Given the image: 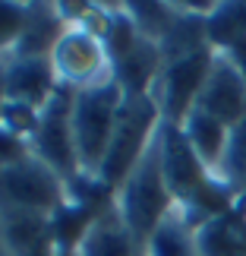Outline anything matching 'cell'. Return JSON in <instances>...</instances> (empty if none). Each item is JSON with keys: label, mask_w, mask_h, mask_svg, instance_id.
Segmentation results:
<instances>
[{"label": "cell", "mask_w": 246, "mask_h": 256, "mask_svg": "<svg viewBox=\"0 0 246 256\" xmlns=\"http://www.w3.org/2000/svg\"><path fill=\"white\" fill-rule=\"evenodd\" d=\"M28 155H32L28 140H22V136H16V133H9V130L0 126V168L19 164V162H25Z\"/></svg>", "instance_id": "7402d4cb"}, {"label": "cell", "mask_w": 246, "mask_h": 256, "mask_svg": "<svg viewBox=\"0 0 246 256\" xmlns=\"http://www.w3.org/2000/svg\"><path fill=\"white\" fill-rule=\"evenodd\" d=\"M215 64V51L212 48H202L196 54H186V57H177V60L164 64L158 80L152 86V98L161 111V120H171V124H183L190 111L199 102V92L205 80H209V70Z\"/></svg>", "instance_id": "8992f818"}, {"label": "cell", "mask_w": 246, "mask_h": 256, "mask_svg": "<svg viewBox=\"0 0 246 256\" xmlns=\"http://www.w3.org/2000/svg\"><path fill=\"white\" fill-rule=\"evenodd\" d=\"M171 212H174V196L167 190V180H164V171H161L158 136H155V142L145 149L139 164L117 186V215L123 218L126 231L145 247L149 238L155 234V228Z\"/></svg>", "instance_id": "6da1fadb"}, {"label": "cell", "mask_w": 246, "mask_h": 256, "mask_svg": "<svg viewBox=\"0 0 246 256\" xmlns=\"http://www.w3.org/2000/svg\"><path fill=\"white\" fill-rule=\"evenodd\" d=\"M3 95L9 102L32 104L38 111H44L54 92L60 88L57 70L51 57H25V60H6L3 66Z\"/></svg>", "instance_id": "30bf717a"}, {"label": "cell", "mask_w": 246, "mask_h": 256, "mask_svg": "<svg viewBox=\"0 0 246 256\" xmlns=\"http://www.w3.org/2000/svg\"><path fill=\"white\" fill-rule=\"evenodd\" d=\"M38 124H41V111L32 104H22V102H3V111H0V126L22 140H32L38 133Z\"/></svg>", "instance_id": "44dd1931"}, {"label": "cell", "mask_w": 246, "mask_h": 256, "mask_svg": "<svg viewBox=\"0 0 246 256\" xmlns=\"http://www.w3.org/2000/svg\"><path fill=\"white\" fill-rule=\"evenodd\" d=\"M158 149H161V171L167 180V190L174 196V206H186L196 200V193L212 180V171L202 164L196 149L186 140L183 126L161 120L158 126Z\"/></svg>", "instance_id": "ba28073f"}, {"label": "cell", "mask_w": 246, "mask_h": 256, "mask_svg": "<svg viewBox=\"0 0 246 256\" xmlns=\"http://www.w3.org/2000/svg\"><path fill=\"white\" fill-rule=\"evenodd\" d=\"M51 64L57 70V80L70 88H92L107 80H114L111 54H107L104 42L95 32L82 26H66L60 42L51 51Z\"/></svg>", "instance_id": "52a82bcc"}, {"label": "cell", "mask_w": 246, "mask_h": 256, "mask_svg": "<svg viewBox=\"0 0 246 256\" xmlns=\"http://www.w3.org/2000/svg\"><path fill=\"white\" fill-rule=\"evenodd\" d=\"M196 108L212 114L215 120L228 124L231 130L246 117V73L231 54L215 51V64L209 70V80L202 86Z\"/></svg>", "instance_id": "9c48e42d"}, {"label": "cell", "mask_w": 246, "mask_h": 256, "mask_svg": "<svg viewBox=\"0 0 246 256\" xmlns=\"http://www.w3.org/2000/svg\"><path fill=\"white\" fill-rule=\"evenodd\" d=\"M158 126H161V111H158L152 95H123L111 142H107V152H104V162L95 177L101 184H107L111 190H117L126 180V174L139 164L145 149L155 142Z\"/></svg>", "instance_id": "7a4b0ae2"}, {"label": "cell", "mask_w": 246, "mask_h": 256, "mask_svg": "<svg viewBox=\"0 0 246 256\" xmlns=\"http://www.w3.org/2000/svg\"><path fill=\"white\" fill-rule=\"evenodd\" d=\"M63 19L57 16V4H28V26L19 38L16 51L9 60H25V57H51L54 44L63 35Z\"/></svg>", "instance_id": "5bb4252c"}, {"label": "cell", "mask_w": 246, "mask_h": 256, "mask_svg": "<svg viewBox=\"0 0 246 256\" xmlns=\"http://www.w3.org/2000/svg\"><path fill=\"white\" fill-rule=\"evenodd\" d=\"M199 256H246V196L231 212L205 222L196 231Z\"/></svg>", "instance_id": "8fae6325"}, {"label": "cell", "mask_w": 246, "mask_h": 256, "mask_svg": "<svg viewBox=\"0 0 246 256\" xmlns=\"http://www.w3.org/2000/svg\"><path fill=\"white\" fill-rule=\"evenodd\" d=\"M190 146L196 149V155L202 158V164L209 168L212 174L221 171V162H224V152H228V142H231V126L215 120L212 114L199 111V108H193L190 117L180 124Z\"/></svg>", "instance_id": "9a60e30c"}, {"label": "cell", "mask_w": 246, "mask_h": 256, "mask_svg": "<svg viewBox=\"0 0 246 256\" xmlns=\"http://www.w3.org/2000/svg\"><path fill=\"white\" fill-rule=\"evenodd\" d=\"M145 256H199L196 231L177 215V209L155 228V234L145 244Z\"/></svg>", "instance_id": "e0dca14e"}, {"label": "cell", "mask_w": 246, "mask_h": 256, "mask_svg": "<svg viewBox=\"0 0 246 256\" xmlns=\"http://www.w3.org/2000/svg\"><path fill=\"white\" fill-rule=\"evenodd\" d=\"M73 95H76V88L60 82V88L54 92V98L41 111L38 133L28 140L32 155L41 158L54 174H60L63 184H70L73 177L82 174L76 142H73Z\"/></svg>", "instance_id": "5b68a950"}, {"label": "cell", "mask_w": 246, "mask_h": 256, "mask_svg": "<svg viewBox=\"0 0 246 256\" xmlns=\"http://www.w3.org/2000/svg\"><path fill=\"white\" fill-rule=\"evenodd\" d=\"M3 102H6V95H3V70H0V111H3Z\"/></svg>", "instance_id": "603a6c76"}, {"label": "cell", "mask_w": 246, "mask_h": 256, "mask_svg": "<svg viewBox=\"0 0 246 256\" xmlns=\"http://www.w3.org/2000/svg\"><path fill=\"white\" fill-rule=\"evenodd\" d=\"M66 202V184L41 158L28 155L25 162L0 168V215L38 212L54 215Z\"/></svg>", "instance_id": "277c9868"}, {"label": "cell", "mask_w": 246, "mask_h": 256, "mask_svg": "<svg viewBox=\"0 0 246 256\" xmlns=\"http://www.w3.org/2000/svg\"><path fill=\"white\" fill-rule=\"evenodd\" d=\"M76 256H145V247L126 231V224L117 215V206H114L88 228Z\"/></svg>", "instance_id": "4fadbf2b"}, {"label": "cell", "mask_w": 246, "mask_h": 256, "mask_svg": "<svg viewBox=\"0 0 246 256\" xmlns=\"http://www.w3.org/2000/svg\"><path fill=\"white\" fill-rule=\"evenodd\" d=\"M0 218H3V240L13 256H57L51 238V215L6 212Z\"/></svg>", "instance_id": "7c38bea8"}, {"label": "cell", "mask_w": 246, "mask_h": 256, "mask_svg": "<svg viewBox=\"0 0 246 256\" xmlns=\"http://www.w3.org/2000/svg\"><path fill=\"white\" fill-rule=\"evenodd\" d=\"M28 26V4L16 0H0V57H13L19 38Z\"/></svg>", "instance_id": "ffe728a7"}, {"label": "cell", "mask_w": 246, "mask_h": 256, "mask_svg": "<svg viewBox=\"0 0 246 256\" xmlns=\"http://www.w3.org/2000/svg\"><path fill=\"white\" fill-rule=\"evenodd\" d=\"M126 16L133 19V26L139 28V35H145L149 42H161L171 32V26L177 22V6L174 4H155V0H139V4H123Z\"/></svg>", "instance_id": "ac0fdd59"}, {"label": "cell", "mask_w": 246, "mask_h": 256, "mask_svg": "<svg viewBox=\"0 0 246 256\" xmlns=\"http://www.w3.org/2000/svg\"><path fill=\"white\" fill-rule=\"evenodd\" d=\"M205 35L212 51L218 54H234L237 48H246V4L243 0L215 4L205 16Z\"/></svg>", "instance_id": "2e32d148"}, {"label": "cell", "mask_w": 246, "mask_h": 256, "mask_svg": "<svg viewBox=\"0 0 246 256\" xmlns=\"http://www.w3.org/2000/svg\"><path fill=\"white\" fill-rule=\"evenodd\" d=\"M123 95L126 92L117 80H107L92 88H79L73 95V142L82 174H98V168H101Z\"/></svg>", "instance_id": "3957f363"}, {"label": "cell", "mask_w": 246, "mask_h": 256, "mask_svg": "<svg viewBox=\"0 0 246 256\" xmlns=\"http://www.w3.org/2000/svg\"><path fill=\"white\" fill-rule=\"evenodd\" d=\"M218 177H224L237 190V196H246V117L231 130V142L228 152H224Z\"/></svg>", "instance_id": "d6986e66"}]
</instances>
